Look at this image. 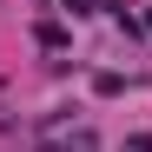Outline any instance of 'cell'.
Masks as SVG:
<instances>
[{"instance_id": "obj_1", "label": "cell", "mask_w": 152, "mask_h": 152, "mask_svg": "<svg viewBox=\"0 0 152 152\" xmlns=\"http://www.w3.org/2000/svg\"><path fill=\"white\" fill-rule=\"evenodd\" d=\"M145 33H152V13H145Z\"/></svg>"}]
</instances>
